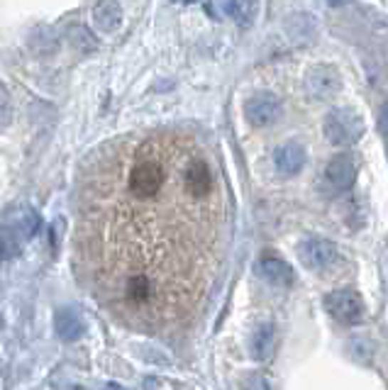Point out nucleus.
I'll return each instance as SVG.
<instances>
[{"instance_id": "f257e3e1", "label": "nucleus", "mask_w": 388, "mask_h": 390, "mask_svg": "<svg viewBox=\"0 0 388 390\" xmlns=\"http://www.w3.org/2000/svg\"><path fill=\"white\" fill-rule=\"evenodd\" d=\"M225 222L220 171L196 137L132 135L103 147L83 176L78 261L117 320L174 330L213 285Z\"/></svg>"}, {"instance_id": "f03ea898", "label": "nucleus", "mask_w": 388, "mask_h": 390, "mask_svg": "<svg viewBox=\"0 0 388 390\" xmlns=\"http://www.w3.org/2000/svg\"><path fill=\"white\" fill-rule=\"evenodd\" d=\"M364 117L352 107H337L325 117V137L335 147H352L364 137Z\"/></svg>"}, {"instance_id": "7ed1b4c3", "label": "nucleus", "mask_w": 388, "mask_h": 390, "mask_svg": "<svg viewBox=\"0 0 388 390\" xmlns=\"http://www.w3.org/2000/svg\"><path fill=\"white\" fill-rule=\"evenodd\" d=\"M325 307L342 325H359L367 315L364 297L352 288H337L325 295Z\"/></svg>"}, {"instance_id": "20e7f679", "label": "nucleus", "mask_w": 388, "mask_h": 390, "mask_svg": "<svg viewBox=\"0 0 388 390\" xmlns=\"http://www.w3.org/2000/svg\"><path fill=\"white\" fill-rule=\"evenodd\" d=\"M357 159L352 154H337L323 171V186L330 195L345 193L357 181Z\"/></svg>"}, {"instance_id": "39448f33", "label": "nucleus", "mask_w": 388, "mask_h": 390, "mask_svg": "<svg viewBox=\"0 0 388 390\" xmlns=\"http://www.w3.org/2000/svg\"><path fill=\"white\" fill-rule=\"evenodd\" d=\"M337 256V246L327 242V239H308L305 244H300V261L310 271H327L330 266H335Z\"/></svg>"}, {"instance_id": "423d86ee", "label": "nucleus", "mask_w": 388, "mask_h": 390, "mask_svg": "<svg viewBox=\"0 0 388 390\" xmlns=\"http://www.w3.org/2000/svg\"><path fill=\"white\" fill-rule=\"evenodd\" d=\"M244 115L254 127H269L281 117V102L276 100L271 93H259L252 95L244 105Z\"/></svg>"}, {"instance_id": "0eeeda50", "label": "nucleus", "mask_w": 388, "mask_h": 390, "mask_svg": "<svg viewBox=\"0 0 388 390\" xmlns=\"http://www.w3.org/2000/svg\"><path fill=\"white\" fill-rule=\"evenodd\" d=\"M305 85L308 90H310L313 98H332L337 95L342 90V78L337 73V68L332 66H315L308 71V78H305Z\"/></svg>"}, {"instance_id": "6e6552de", "label": "nucleus", "mask_w": 388, "mask_h": 390, "mask_svg": "<svg viewBox=\"0 0 388 390\" xmlns=\"http://www.w3.org/2000/svg\"><path fill=\"white\" fill-rule=\"evenodd\" d=\"M256 271H259L261 278L269 280L271 285H278V288H286V285L293 283V268L278 256H261L256 261Z\"/></svg>"}, {"instance_id": "1a4fd4ad", "label": "nucleus", "mask_w": 388, "mask_h": 390, "mask_svg": "<svg viewBox=\"0 0 388 390\" xmlns=\"http://www.w3.org/2000/svg\"><path fill=\"white\" fill-rule=\"evenodd\" d=\"M273 164H276L278 174L295 176L305 166V149L300 144H295V142H288V144L276 149V154H273Z\"/></svg>"}, {"instance_id": "9d476101", "label": "nucleus", "mask_w": 388, "mask_h": 390, "mask_svg": "<svg viewBox=\"0 0 388 390\" xmlns=\"http://www.w3.org/2000/svg\"><path fill=\"white\" fill-rule=\"evenodd\" d=\"M54 330H56V334H59V339L78 342L85 332V325L76 310L61 307V310H56V315H54Z\"/></svg>"}, {"instance_id": "9b49d317", "label": "nucleus", "mask_w": 388, "mask_h": 390, "mask_svg": "<svg viewBox=\"0 0 388 390\" xmlns=\"http://www.w3.org/2000/svg\"><path fill=\"white\" fill-rule=\"evenodd\" d=\"M93 25L98 27L103 34L115 32L120 25H122V8L117 3H98L93 8Z\"/></svg>"}, {"instance_id": "f8f14e48", "label": "nucleus", "mask_w": 388, "mask_h": 390, "mask_svg": "<svg viewBox=\"0 0 388 390\" xmlns=\"http://www.w3.org/2000/svg\"><path fill=\"white\" fill-rule=\"evenodd\" d=\"M273 347H276V332H273V325H261L252 337V357L259 361L269 359Z\"/></svg>"}, {"instance_id": "ddd939ff", "label": "nucleus", "mask_w": 388, "mask_h": 390, "mask_svg": "<svg viewBox=\"0 0 388 390\" xmlns=\"http://www.w3.org/2000/svg\"><path fill=\"white\" fill-rule=\"evenodd\" d=\"M68 37V44H71L76 51H83V54H88V51H95L98 47V42H95V37L90 34V30H85L83 25H71L66 32Z\"/></svg>"}, {"instance_id": "4468645a", "label": "nucleus", "mask_w": 388, "mask_h": 390, "mask_svg": "<svg viewBox=\"0 0 388 390\" xmlns=\"http://www.w3.org/2000/svg\"><path fill=\"white\" fill-rule=\"evenodd\" d=\"M222 10H225L230 17H235L237 22H249L252 20V15H254V10H256V5L254 3H222Z\"/></svg>"}, {"instance_id": "2eb2a0df", "label": "nucleus", "mask_w": 388, "mask_h": 390, "mask_svg": "<svg viewBox=\"0 0 388 390\" xmlns=\"http://www.w3.org/2000/svg\"><path fill=\"white\" fill-rule=\"evenodd\" d=\"M13 122V100H10V93L3 83H0V130L8 127Z\"/></svg>"}, {"instance_id": "dca6fc26", "label": "nucleus", "mask_w": 388, "mask_h": 390, "mask_svg": "<svg viewBox=\"0 0 388 390\" xmlns=\"http://www.w3.org/2000/svg\"><path fill=\"white\" fill-rule=\"evenodd\" d=\"M242 390H271L269 388V381L261 376H249L247 381H244V388Z\"/></svg>"}, {"instance_id": "f3484780", "label": "nucleus", "mask_w": 388, "mask_h": 390, "mask_svg": "<svg viewBox=\"0 0 388 390\" xmlns=\"http://www.w3.org/2000/svg\"><path fill=\"white\" fill-rule=\"evenodd\" d=\"M379 127L384 135H388V100L384 102V107H381V120H379Z\"/></svg>"}, {"instance_id": "a211bd4d", "label": "nucleus", "mask_w": 388, "mask_h": 390, "mask_svg": "<svg viewBox=\"0 0 388 390\" xmlns=\"http://www.w3.org/2000/svg\"><path fill=\"white\" fill-rule=\"evenodd\" d=\"M103 390H122V388H120V386H117V383H108V386H105V388H103Z\"/></svg>"}, {"instance_id": "6ab92c4d", "label": "nucleus", "mask_w": 388, "mask_h": 390, "mask_svg": "<svg viewBox=\"0 0 388 390\" xmlns=\"http://www.w3.org/2000/svg\"><path fill=\"white\" fill-rule=\"evenodd\" d=\"M3 259H5V242L0 239V261H3Z\"/></svg>"}]
</instances>
